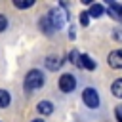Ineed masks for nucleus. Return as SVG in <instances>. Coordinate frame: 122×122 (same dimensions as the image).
I'll return each instance as SVG.
<instances>
[{
  "mask_svg": "<svg viewBox=\"0 0 122 122\" xmlns=\"http://www.w3.org/2000/svg\"><path fill=\"white\" fill-rule=\"evenodd\" d=\"M44 82H46L44 72H42V71H38V69H32V71H29V72H27L23 86H25V90H27V92H32V90L42 88V86H44Z\"/></svg>",
  "mask_w": 122,
  "mask_h": 122,
  "instance_id": "obj_1",
  "label": "nucleus"
},
{
  "mask_svg": "<svg viewBox=\"0 0 122 122\" xmlns=\"http://www.w3.org/2000/svg\"><path fill=\"white\" fill-rule=\"evenodd\" d=\"M48 19L51 21L53 29H61V27L65 25V21H67V15H65V11H63V10H61V6H59V8H53V10L50 11Z\"/></svg>",
  "mask_w": 122,
  "mask_h": 122,
  "instance_id": "obj_2",
  "label": "nucleus"
},
{
  "mask_svg": "<svg viewBox=\"0 0 122 122\" xmlns=\"http://www.w3.org/2000/svg\"><path fill=\"white\" fill-rule=\"evenodd\" d=\"M82 101H84L86 107H90V109H97V107H99V95H97V92H95L93 88H86V90L82 92Z\"/></svg>",
  "mask_w": 122,
  "mask_h": 122,
  "instance_id": "obj_3",
  "label": "nucleus"
},
{
  "mask_svg": "<svg viewBox=\"0 0 122 122\" xmlns=\"http://www.w3.org/2000/svg\"><path fill=\"white\" fill-rule=\"evenodd\" d=\"M59 90L61 92H65V93H69V92H72L74 88H76V78L72 76V74H69V72H65V74H61L59 76Z\"/></svg>",
  "mask_w": 122,
  "mask_h": 122,
  "instance_id": "obj_4",
  "label": "nucleus"
},
{
  "mask_svg": "<svg viewBox=\"0 0 122 122\" xmlns=\"http://www.w3.org/2000/svg\"><path fill=\"white\" fill-rule=\"evenodd\" d=\"M109 65L112 69H122V50H114L109 53Z\"/></svg>",
  "mask_w": 122,
  "mask_h": 122,
  "instance_id": "obj_5",
  "label": "nucleus"
},
{
  "mask_svg": "<svg viewBox=\"0 0 122 122\" xmlns=\"http://www.w3.org/2000/svg\"><path fill=\"white\" fill-rule=\"evenodd\" d=\"M46 67L50 69V71H57L61 65H63V57H57V55H50V57H46Z\"/></svg>",
  "mask_w": 122,
  "mask_h": 122,
  "instance_id": "obj_6",
  "label": "nucleus"
},
{
  "mask_svg": "<svg viewBox=\"0 0 122 122\" xmlns=\"http://www.w3.org/2000/svg\"><path fill=\"white\" fill-rule=\"evenodd\" d=\"M80 67L86 71H93L95 69V61L88 55V53H80Z\"/></svg>",
  "mask_w": 122,
  "mask_h": 122,
  "instance_id": "obj_7",
  "label": "nucleus"
},
{
  "mask_svg": "<svg viewBox=\"0 0 122 122\" xmlns=\"http://www.w3.org/2000/svg\"><path fill=\"white\" fill-rule=\"evenodd\" d=\"M40 29H42V32H46V34H53V25H51V21L48 19V15H44L42 19H40Z\"/></svg>",
  "mask_w": 122,
  "mask_h": 122,
  "instance_id": "obj_8",
  "label": "nucleus"
},
{
  "mask_svg": "<svg viewBox=\"0 0 122 122\" xmlns=\"http://www.w3.org/2000/svg\"><path fill=\"white\" fill-rule=\"evenodd\" d=\"M36 109H38L40 114H51V112H53V105H51V101H40Z\"/></svg>",
  "mask_w": 122,
  "mask_h": 122,
  "instance_id": "obj_9",
  "label": "nucleus"
},
{
  "mask_svg": "<svg viewBox=\"0 0 122 122\" xmlns=\"http://www.w3.org/2000/svg\"><path fill=\"white\" fill-rule=\"evenodd\" d=\"M103 11H105V8H103L101 4H92V6H90L88 15H92V17H101V15H103Z\"/></svg>",
  "mask_w": 122,
  "mask_h": 122,
  "instance_id": "obj_10",
  "label": "nucleus"
},
{
  "mask_svg": "<svg viewBox=\"0 0 122 122\" xmlns=\"http://www.w3.org/2000/svg\"><path fill=\"white\" fill-rule=\"evenodd\" d=\"M111 92H112V95H114V97H120V99H122V78H118V80H114V82H112Z\"/></svg>",
  "mask_w": 122,
  "mask_h": 122,
  "instance_id": "obj_11",
  "label": "nucleus"
},
{
  "mask_svg": "<svg viewBox=\"0 0 122 122\" xmlns=\"http://www.w3.org/2000/svg\"><path fill=\"white\" fill-rule=\"evenodd\" d=\"M34 4V0H13V6L19 8V10H25V8H30Z\"/></svg>",
  "mask_w": 122,
  "mask_h": 122,
  "instance_id": "obj_12",
  "label": "nucleus"
},
{
  "mask_svg": "<svg viewBox=\"0 0 122 122\" xmlns=\"http://www.w3.org/2000/svg\"><path fill=\"white\" fill-rule=\"evenodd\" d=\"M8 105H10V93L6 90H0V109H4Z\"/></svg>",
  "mask_w": 122,
  "mask_h": 122,
  "instance_id": "obj_13",
  "label": "nucleus"
},
{
  "mask_svg": "<svg viewBox=\"0 0 122 122\" xmlns=\"http://www.w3.org/2000/svg\"><path fill=\"white\" fill-rule=\"evenodd\" d=\"M69 59H71V63H72V65L80 67V53H78L76 50H72V51L69 53Z\"/></svg>",
  "mask_w": 122,
  "mask_h": 122,
  "instance_id": "obj_14",
  "label": "nucleus"
},
{
  "mask_svg": "<svg viewBox=\"0 0 122 122\" xmlns=\"http://www.w3.org/2000/svg\"><path fill=\"white\" fill-rule=\"evenodd\" d=\"M80 23H82L84 27L90 23V15H88V11H82V13H80Z\"/></svg>",
  "mask_w": 122,
  "mask_h": 122,
  "instance_id": "obj_15",
  "label": "nucleus"
},
{
  "mask_svg": "<svg viewBox=\"0 0 122 122\" xmlns=\"http://www.w3.org/2000/svg\"><path fill=\"white\" fill-rule=\"evenodd\" d=\"M6 27H8V19H6V15H2V13H0V32H2V30H6Z\"/></svg>",
  "mask_w": 122,
  "mask_h": 122,
  "instance_id": "obj_16",
  "label": "nucleus"
},
{
  "mask_svg": "<svg viewBox=\"0 0 122 122\" xmlns=\"http://www.w3.org/2000/svg\"><path fill=\"white\" fill-rule=\"evenodd\" d=\"M114 114H116V120H118V122H122V107H116Z\"/></svg>",
  "mask_w": 122,
  "mask_h": 122,
  "instance_id": "obj_17",
  "label": "nucleus"
},
{
  "mask_svg": "<svg viewBox=\"0 0 122 122\" xmlns=\"http://www.w3.org/2000/svg\"><path fill=\"white\" fill-rule=\"evenodd\" d=\"M114 38H116V40H122V30H120V29L114 30Z\"/></svg>",
  "mask_w": 122,
  "mask_h": 122,
  "instance_id": "obj_18",
  "label": "nucleus"
},
{
  "mask_svg": "<svg viewBox=\"0 0 122 122\" xmlns=\"http://www.w3.org/2000/svg\"><path fill=\"white\" fill-rule=\"evenodd\" d=\"M32 122H44V120H42V118H36V120H32Z\"/></svg>",
  "mask_w": 122,
  "mask_h": 122,
  "instance_id": "obj_19",
  "label": "nucleus"
}]
</instances>
